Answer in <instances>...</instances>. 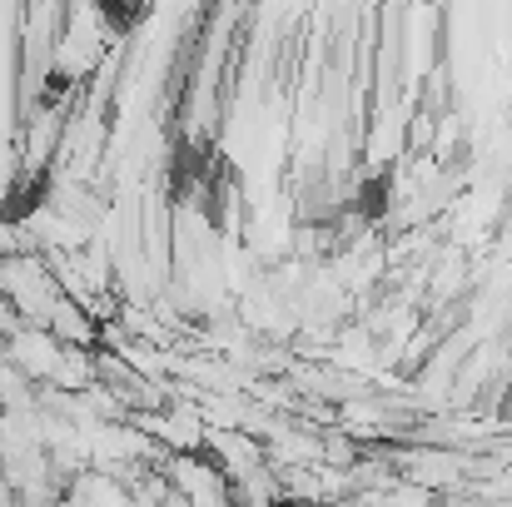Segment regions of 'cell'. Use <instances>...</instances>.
Masks as SVG:
<instances>
[{
    "label": "cell",
    "instance_id": "cell-1",
    "mask_svg": "<svg viewBox=\"0 0 512 507\" xmlns=\"http://www.w3.org/2000/svg\"><path fill=\"white\" fill-rule=\"evenodd\" d=\"M5 358H10L30 383H50L55 368H60V358H65V343L50 334L45 324H15V329L5 334Z\"/></svg>",
    "mask_w": 512,
    "mask_h": 507
}]
</instances>
